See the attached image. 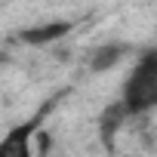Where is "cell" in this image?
I'll use <instances>...</instances> for the list:
<instances>
[{"mask_svg":"<svg viewBox=\"0 0 157 157\" xmlns=\"http://www.w3.org/2000/svg\"><path fill=\"white\" fill-rule=\"evenodd\" d=\"M120 105L129 117H145L151 108H157V49L142 52L132 65L120 93Z\"/></svg>","mask_w":157,"mask_h":157,"instance_id":"1","label":"cell"},{"mask_svg":"<svg viewBox=\"0 0 157 157\" xmlns=\"http://www.w3.org/2000/svg\"><path fill=\"white\" fill-rule=\"evenodd\" d=\"M74 28L71 19H52V22H37V25H28V28H19L16 31V40L25 43V46H49V43H59L62 37H68Z\"/></svg>","mask_w":157,"mask_h":157,"instance_id":"3","label":"cell"},{"mask_svg":"<svg viewBox=\"0 0 157 157\" xmlns=\"http://www.w3.org/2000/svg\"><path fill=\"white\" fill-rule=\"evenodd\" d=\"M34 151H37L40 157H46V154L52 151V136H49L46 129H37V132H34Z\"/></svg>","mask_w":157,"mask_h":157,"instance_id":"6","label":"cell"},{"mask_svg":"<svg viewBox=\"0 0 157 157\" xmlns=\"http://www.w3.org/2000/svg\"><path fill=\"white\" fill-rule=\"evenodd\" d=\"M120 157H132V154H120Z\"/></svg>","mask_w":157,"mask_h":157,"instance_id":"7","label":"cell"},{"mask_svg":"<svg viewBox=\"0 0 157 157\" xmlns=\"http://www.w3.org/2000/svg\"><path fill=\"white\" fill-rule=\"evenodd\" d=\"M129 52V46L126 43H117V40H111V43H102V46H96L93 52H90V59H86V65H90V71L93 74H102V71H111L123 56Z\"/></svg>","mask_w":157,"mask_h":157,"instance_id":"5","label":"cell"},{"mask_svg":"<svg viewBox=\"0 0 157 157\" xmlns=\"http://www.w3.org/2000/svg\"><path fill=\"white\" fill-rule=\"evenodd\" d=\"M40 129V114L16 123L0 139V157H34V132Z\"/></svg>","mask_w":157,"mask_h":157,"instance_id":"2","label":"cell"},{"mask_svg":"<svg viewBox=\"0 0 157 157\" xmlns=\"http://www.w3.org/2000/svg\"><path fill=\"white\" fill-rule=\"evenodd\" d=\"M129 120V114H126V108L120 105V99L117 102H111L102 114H99V139H102V145H105V151L108 154H114V145H117V132L123 129V123Z\"/></svg>","mask_w":157,"mask_h":157,"instance_id":"4","label":"cell"}]
</instances>
